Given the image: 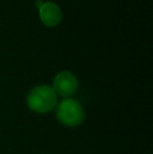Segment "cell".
Segmentation results:
<instances>
[{"label": "cell", "mask_w": 153, "mask_h": 154, "mask_svg": "<svg viewBox=\"0 0 153 154\" xmlns=\"http://www.w3.org/2000/svg\"><path fill=\"white\" fill-rule=\"evenodd\" d=\"M27 106L34 112L46 113L57 104V93L48 85H40L33 88L27 95Z\"/></svg>", "instance_id": "1"}, {"label": "cell", "mask_w": 153, "mask_h": 154, "mask_svg": "<svg viewBox=\"0 0 153 154\" xmlns=\"http://www.w3.org/2000/svg\"><path fill=\"white\" fill-rule=\"evenodd\" d=\"M57 118L59 122L68 127H76L84 121L85 112L81 104L72 99H65L58 105Z\"/></svg>", "instance_id": "2"}, {"label": "cell", "mask_w": 153, "mask_h": 154, "mask_svg": "<svg viewBox=\"0 0 153 154\" xmlns=\"http://www.w3.org/2000/svg\"><path fill=\"white\" fill-rule=\"evenodd\" d=\"M78 88V80L70 71H62L56 75L54 80V90L57 95L69 97L76 92Z\"/></svg>", "instance_id": "3"}, {"label": "cell", "mask_w": 153, "mask_h": 154, "mask_svg": "<svg viewBox=\"0 0 153 154\" xmlns=\"http://www.w3.org/2000/svg\"><path fill=\"white\" fill-rule=\"evenodd\" d=\"M40 19L47 26H57L62 20V12L60 8L54 2H43L39 8Z\"/></svg>", "instance_id": "4"}, {"label": "cell", "mask_w": 153, "mask_h": 154, "mask_svg": "<svg viewBox=\"0 0 153 154\" xmlns=\"http://www.w3.org/2000/svg\"><path fill=\"white\" fill-rule=\"evenodd\" d=\"M42 3H43V2L41 1V0H38V1H36V6H37V8H39L41 5H42Z\"/></svg>", "instance_id": "5"}]
</instances>
